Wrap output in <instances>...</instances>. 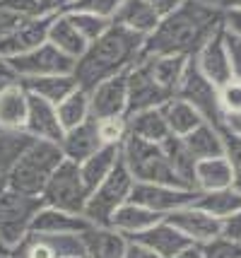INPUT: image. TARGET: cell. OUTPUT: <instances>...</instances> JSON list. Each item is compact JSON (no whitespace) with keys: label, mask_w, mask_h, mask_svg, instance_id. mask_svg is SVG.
<instances>
[{"label":"cell","mask_w":241,"mask_h":258,"mask_svg":"<svg viewBox=\"0 0 241 258\" xmlns=\"http://www.w3.org/2000/svg\"><path fill=\"white\" fill-rule=\"evenodd\" d=\"M222 24V10L205 0H184L145 36L142 56H195Z\"/></svg>","instance_id":"cell-1"},{"label":"cell","mask_w":241,"mask_h":258,"mask_svg":"<svg viewBox=\"0 0 241 258\" xmlns=\"http://www.w3.org/2000/svg\"><path fill=\"white\" fill-rule=\"evenodd\" d=\"M142 44H145V36L128 32L126 27L111 24L77 58V63H75L77 85L90 92L104 80L126 73L142 56Z\"/></svg>","instance_id":"cell-2"},{"label":"cell","mask_w":241,"mask_h":258,"mask_svg":"<svg viewBox=\"0 0 241 258\" xmlns=\"http://www.w3.org/2000/svg\"><path fill=\"white\" fill-rule=\"evenodd\" d=\"M63 152L58 143H48V140H36L24 150L20 159L15 162V167L10 169L8 176V186L27 196H36L41 198V193L46 188L51 174L56 171V167L63 162Z\"/></svg>","instance_id":"cell-3"},{"label":"cell","mask_w":241,"mask_h":258,"mask_svg":"<svg viewBox=\"0 0 241 258\" xmlns=\"http://www.w3.org/2000/svg\"><path fill=\"white\" fill-rule=\"evenodd\" d=\"M121 159L126 162L128 171L140 183H172L181 186L172 164L167 159V152L162 143H147L142 138L128 135L121 145ZM186 188V186H184Z\"/></svg>","instance_id":"cell-4"},{"label":"cell","mask_w":241,"mask_h":258,"mask_svg":"<svg viewBox=\"0 0 241 258\" xmlns=\"http://www.w3.org/2000/svg\"><path fill=\"white\" fill-rule=\"evenodd\" d=\"M135 186L133 174L128 171L126 162L118 159V164L111 169V174L90 193L87 205H85V217L99 227H111V217L114 213L130 198V191Z\"/></svg>","instance_id":"cell-5"},{"label":"cell","mask_w":241,"mask_h":258,"mask_svg":"<svg viewBox=\"0 0 241 258\" xmlns=\"http://www.w3.org/2000/svg\"><path fill=\"white\" fill-rule=\"evenodd\" d=\"M41 205H44L41 198L20 193L10 186L0 193V246L3 251H12L22 241L24 234L29 232L32 217Z\"/></svg>","instance_id":"cell-6"},{"label":"cell","mask_w":241,"mask_h":258,"mask_svg":"<svg viewBox=\"0 0 241 258\" xmlns=\"http://www.w3.org/2000/svg\"><path fill=\"white\" fill-rule=\"evenodd\" d=\"M90 191L82 181L80 174V164L63 159L56 167V171L51 174L46 188L41 193V201L44 205L58 208V210H68V213L82 215L85 213V205H87Z\"/></svg>","instance_id":"cell-7"},{"label":"cell","mask_w":241,"mask_h":258,"mask_svg":"<svg viewBox=\"0 0 241 258\" xmlns=\"http://www.w3.org/2000/svg\"><path fill=\"white\" fill-rule=\"evenodd\" d=\"M176 97L191 101L195 109L203 113V118L207 123L217 125V128L224 125V116L219 111V87L200 73V68L195 66L193 56L188 58V63H186L181 82L176 87Z\"/></svg>","instance_id":"cell-8"},{"label":"cell","mask_w":241,"mask_h":258,"mask_svg":"<svg viewBox=\"0 0 241 258\" xmlns=\"http://www.w3.org/2000/svg\"><path fill=\"white\" fill-rule=\"evenodd\" d=\"M17 80L24 78H44V75H65V73H75V58L65 56L60 48L44 41L32 51H27L22 56L8 58Z\"/></svg>","instance_id":"cell-9"},{"label":"cell","mask_w":241,"mask_h":258,"mask_svg":"<svg viewBox=\"0 0 241 258\" xmlns=\"http://www.w3.org/2000/svg\"><path fill=\"white\" fill-rule=\"evenodd\" d=\"M126 78H128V113L142 111V109H157L169 97H174L172 92L164 90L159 82L154 80L147 60L142 56L128 68Z\"/></svg>","instance_id":"cell-10"},{"label":"cell","mask_w":241,"mask_h":258,"mask_svg":"<svg viewBox=\"0 0 241 258\" xmlns=\"http://www.w3.org/2000/svg\"><path fill=\"white\" fill-rule=\"evenodd\" d=\"M198 198V191L195 188H184V186H172V183H140L135 181L133 191H130V198L128 201L140 203L149 210L164 215L174 213L184 205H191Z\"/></svg>","instance_id":"cell-11"},{"label":"cell","mask_w":241,"mask_h":258,"mask_svg":"<svg viewBox=\"0 0 241 258\" xmlns=\"http://www.w3.org/2000/svg\"><path fill=\"white\" fill-rule=\"evenodd\" d=\"M167 222H172L184 236H188L193 244H207L212 239L222 236V220L212 217L210 213H205L203 208H198L195 203L184 205L174 213L164 215Z\"/></svg>","instance_id":"cell-12"},{"label":"cell","mask_w":241,"mask_h":258,"mask_svg":"<svg viewBox=\"0 0 241 258\" xmlns=\"http://www.w3.org/2000/svg\"><path fill=\"white\" fill-rule=\"evenodd\" d=\"M195 66L200 68V73L207 80H212L217 87H222L224 82H229L231 75V63H229V53H227V46H224V27L219 24L215 32L205 39V44L195 51Z\"/></svg>","instance_id":"cell-13"},{"label":"cell","mask_w":241,"mask_h":258,"mask_svg":"<svg viewBox=\"0 0 241 258\" xmlns=\"http://www.w3.org/2000/svg\"><path fill=\"white\" fill-rule=\"evenodd\" d=\"M126 73L104 80V82H99L97 87L90 90L92 118L102 121V118H114V116H126L128 113V78H126Z\"/></svg>","instance_id":"cell-14"},{"label":"cell","mask_w":241,"mask_h":258,"mask_svg":"<svg viewBox=\"0 0 241 258\" xmlns=\"http://www.w3.org/2000/svg\"><path fill=\"white\" fill-rule=\"evenodd\" d=\"M53 15H29L15 32H10L5 39H0V56L15 58L32 51L36 46L48 41V27Z\"/></svg>","instance_id":"cell-15"},{"label":"cell","mask_w":241,"mask_h":258,"mask_svg":"<svg viewBox=\"0 0 241 258\" xmlns=\"http://www.w3.org/2000/svg\"><path fill=\"white\" fill-rule=\"evenodd\" d=\"M24 131L36 138V140H48V143H60L63 138V125L58 118L56 104L41 99L36 94H29V111H27V123Z\"/></svg>","instance_id":"cell-16"},{"label":"cell","mask_w":241,"mask_h":258,"mask_svg":"<svg viewBox=\"0 0 241 258\" xmlns=\"http://www.w3.org/2000/svg\"><path fill=\"white\" fill-rule=\"evenodd\" d=\"M60 152L63 157L75 162V164H82L87 157H92L94 152L102 147V138H99V125H97V118H87L82 121L80 125L75 128H68L63 138H60Z\"/></svg>","instance_id":"cell-17"},{"label":"cell","mask_w":241,"mask_h":258,"mask_svg":"<svg viewBox=\"0 0 241 258\" xmlns=\"http://www.w3.org/2000/svg\"><path fill=\"white\" fill-rule=\"evenodd\" d=\"M92 222L85 215H75L68 210H58L51 205H41L32 217V232H44V234H82L90 229Z\"/></svg>","instance_id":"cell-18"},{"label":"cell","mask_w":241,"mask_h":258,"mask_svg":"<svg viewBox=\"0 0 241 258\" xmlns=\"http://www.w3.org/2000/svg\"><path fill=\"white\" fill-rule=\"evenodd\" d=\"M29 92L20 80L0 87V131H24Z\"/></svg>","instance_id":"cell-19"},{"label":"cell","mask_w":241,"mask_h":258,"mask_svg":"<svg viewBox=\"0 0 241 258\" xmlns=\"http://www.w3.org/2000/svg\"><path fill=\"white\" fill-rule=\"evenodd\" d=\"M128 239H135L140 244L149 246L154 253H159L162 258H174L179 251H184L188 244H193L188 236H184L172 222H167L164 217H162L159 222H154L152 227H147L145 232L128 236Z\"/></svg>","instance_id":"cell-20"},{"label":"cell","mask_w":241,"mask_h":258,"mask_svg":"<svg viewBox=\"0 0 241 258\" xmlns=\"http://www.w3.org/2000/svg\"><path fill=\"white\" fill-rule=\"evenodd\" d=\"M82 241L87 248V258H123L128 236L116 232L114 227L92 225L82 232Z\"/></svg>","instance_id":"cell-21"},{"label":"cell","mask_w":241,"mask_h":258,"mask_svg":"<svg viewBox=\"0 0 241 258\" xmlns=\"http://www.w3.org/2000/svg\"><path fill=\"white\" fill-rule=\"evenodd\" d=\"M159 15L149 8L145 0H123L121 8L116 10L111 22L118 27H126L128 32H135L140 36H147L159 24Z\"/></svg>","instance_id":"cell-22"},{"label":"cell","mask_w":241,"mask_h":258,"mask_svg":"<svg viewBox=\"0 0 241 258\" xmlns=\"http://www.w3.org/2000/svg\"><path fill=\"white\" fill-rule=\"evenodd\" d=\"M20 82L27 87L29 94H36V97H41V99L56 104V106L80 87L75 73H65V75H44V78H24V80H20Z\"/></svg>","instance_id":"cell-23"},{"label":"cell","mask_w":241,"mask_h":258,"mask_svg":"<svg viewBox=\"0 0 241 258\" xmlns=\"http://www.w3.org/2000/svg\"><path fill=\"white\" fill-rule=\"evenodd\" d=\"M181 140H184L186 150L195 159H210V157H222L224 155V135H222V128L207 123V121H203L198 128H193L188 135H184Z\"/></svg>","instance_id":"cell-24"},{"label":"cell","mask_w":241,"mask_h":258,"mask_svg":"<svg viewBox=\"0 0 241 258\" xmlns=\"http://www.w3.org/2000/svg\"><path fill=\"white\" fill-rule=\"evenodd\" d=\"M159 109H162V113H164V121H167V125H169L172 135H176V138L188 135L193 128H198V125L205 121L203 113L198 111L191 101L181 99V97H176V94L169 97Z\"/></svg>","instance_id":"cell-25"},{"label":"cell","mask_w":241,"mask_h":258,"mask_svg":"<svg viewBox=\"0 0 241 258\" xmlns=\"http://www.w3.org/2000/svg\"><path fill=\"white\" fill-rule=\"evenodd\" d=\"M48 41L56 46V48H60L65 56L75 58V60H77V58L87 51V46H90L87 39L77 32V27L70 22V17L65 12H56V15H53L51 27H48Z\"/></svg>","instance_id":"cell-26"},{"label":"cell","mask_w":241,"mask_h":258,"mask_svg":"<svg viewBox=\"0 0 241 258\" xmlns=\"http://www.w3.org/2000/svg\"><path fill=\"white\" fill-rule=\"evenodd\" d=\"M229 186H234V174L224 155L195 162V191H219Z\"/></svg>","instance_id":"cell-27"},{"label":"cell","mask_w":241,"mask_h":258,"mask_svg":"<svg viewBox=\"0 0 241 258\" xmlns=\"http://www.w3.org/2000/svg\"><path fill=\"white\" fill-rule=\"evenodd\" d=\"M159 220H162L159 213L149 210V208L140 205V203L126 201L114 213V217H111V227H114L116 232H121V234L133 236V234L145 232L147 227H152L154 222H159Z\"/></svg>","instance_id":"cell-28"},{"label":"cell","mask_w":241,"mask_h":258,"mask_svg":"<svg viewBox=\"0 0 241 258\" xmlns=\"http://www.w3.org/2000/svg\"><path fill=\"white\" fill-rule=\"evenodd\" d=\"M126 118H128V135L142 138L147 143H164L172 135L159 106L157 109H142V111L128 113Z\"/></svg>","instance_id":"cell-29"},{"label":"cell","mask_w":241,"mask_h":258,"mask_svg":"<svg viewBox=\"0 0 241 258\" xmlns=\"http://www.w3.org/2000/svg\"><path fill=\"white\" fill-rule=\"evenodd\" d=\"M118 159H121V145H102L92 157H87L82 162L80 174L85 186H87V191L92 193L111 174V169L118 164Z\"/></svg>","instance_id":"cell-30"},{"label":"cell","mask_w":241,"mask_h":258,"mask_svg":"<svg viewBox=\"0 0 241 258\" xmlns=\"http://www.w3.org/2000/svg\"><path fill=\"white\" fill-rule=\"evenodd\" d=\"M162 147H164V152H167V159H169V164H172L179 183L186 186V188H195V162H198V159L186 150L184 140L176 138V135H169V138L162 143Z\"/></svg>","instance_id":"cell-31"},{"label":"cell","mask_w":241,"mask_h":258,"mask_svg":"<svg viewBox=\"0 0 241 258\" xmlns=\"http://www.w3.org/2000/svg\"><path fill=\"white\" fill-rule=\"evenodd\" d=\"M195 205L203 208V210L210 213L212 217L224 220V217L234 215L236 210H241V191L234 188V186H229V188H219V191H205V193L198 191Z\"/></svg>","instance_id":"cell-32"},{"label":"cell","mask_w":241,"mask_h":258,"mask_svg":"<svg viewBox=\"0 0 241 258\" xmlns=\"http://www.w3.org/2000/svg\"><path fill=\"white\" fill-rule=\"evenodd\" d=\"M142 58L147 60L154 80L159 82L164 90L176 94V87L181 82V75H184L186 63H188L191 56H142Z\"/></svg>","instance_id":"cell-33"},{"label":"cell","mask_w":241,"mask_h":258,"mask_svg":"<svg viewBox=\"0 0 241 258\" xmlns=\"http://www.w3.org/2000/svg\"><path fill=\"white\" fill-rule=\"evenodd\" d=\"M56 109H58V118H60L63 131L80 125L82 121H87V118L92 116V109H90V92L77 87L70 97H65V99L60 101Z\"/></svg>","instance_id":"cell-34"},{"label":"cell","mask_w":241,"mask_h":258,"mask_svg":"<svg viewBox=\"0 0 241 258\" xmlns=\"http://www.w3.org/2000/svg\"><path fill=\"white\" fill-rule=\"evenodd\" d=\"M65 15L70 17V22L77 27V32L87 39V44H92L94 39H99V36L114 24L109 17H102V15L85 12V10H65Z\"/></svg>","instance_id":"cell-35"},{"label":"cell","mask_w":241,"mask_h":258,"mask_svg":"<svg viewBox=\"0 0 241 258\" xmlns=\"http://www.w3.org/2000/svg\"><path fill=\"white\" fill-rule=\"evenodd\" d=\"M97 125H99L102 145H123V140L128 138V118L126 116L102 118V121H97Z\"/></svg>","instance_id":"cell-36"},{"label":"cell","mask_w":241,"mask_h":258,"mask_svg":"<svg viewBox=\"0 0 241 258\" xmlns=\"http://www.w3.org/2000/svg\"><path fill=\"white\" fill-rule=\"evenodd\" d=\"M222 135H224V157L234 174V188L241 191V135L229 133L227 128H222Z\"/></svg>","instance_id":"cell-37"},{"label":"cell","mask_w":241,"mask_h":258,"mask_svg":"<svg viewBox=\"0 0 241 258\" xmlns=\"http://www.w3.org/2000/svg\"><path fill=\"white\" fill-rule=\"evenodd\" d=\"M219 111L222 116H231V113L241 111V80L231 78L219 87Z\"/></svg>","instance_id":"cell-38"},{"label":"cell","mask_w":241,"mask_h":258,"mask_svg":"<svg viewBox=\"0 0 241 258\" xmlns=\"http://www.w3.org/2000/svg\"><path fill=\"white\" fill-rule=\"evenodd\" d=\"M123 0H72L68 5V10H85V12H94V15H102L114 20L116 10L121 8Z\"/></svg>","instance_id":"cell-39"},{"label":"cell","mask_w":241,"mask_h":258,"mask_svg":"<svg viewBox=\"0 0 241 258\" xmlns=\"http://www.w3.org/2000/svg\"><path fill=\"white\" fill-rule=\"evenodd\" d=\"M27 17L29 15H24V12L15 10V8H8V5L0 3V39H5L10 32H15Z\"/></svg>","instance_id":"cell-40"},{"label":"cell","mask_w":241,"mask_h":258,"mask_svg":"<svg viewBox=\"0 0 241 258\" xmlns=\"http://www.w3.org/2000/svg\"><path fill=\"white\" fill-rule=\"evenodd\" d=\"M222 27H224V24H222ZM224 46H227V53H229L231 75L236 80H241V39L236 34H231L229 29H224Z\"/></svg>","instance_id":"cell-41"},{"label":"cell","mask_w":241,"mask_h":258,"mask_svg":"<svg viewBox=\"0 0 241 258\" xmlns=\"http://www.w3.org/2000/svg\"><path fill=\"white\" fill-rule=\"evenodd\" d=\"M222 236L241 244V210H236L234 215L222 220Z\"/></svg>","instance_id":"cell-42"},{"label":"cell","mask_w":241,"mask_h":258,"mask_svg":"<svg viewBox=\"0 0 241 258\" xmlns=\"http://www.w3.org/2000/svg\"><path fill=\"white\" fill-rule=\"evenodd\" d=\"M0 3L24 12V15H46L44 12V0H0Z\"/></svg>","instance_id":"cell-43"},{"label":"cell","mask_w":241,"mask_h":258,"mask_svg":"<svg viewBox=\"0 0 241 258\" xmlns=\"http://www.w3.org/2000/svg\"><path fill=\"white\" fill-rule=\"evenodd\" d=\"M222 24H224V29H229L231 34H236L241 39V8L222 10Z\"/></svg>","instance_id":"cell-44"},{"label":"cell","mask_w":241,"mask_h":258,"mask_svg":"<svg viewBox=\"0 0 241 258\" xmlns=\"http://www.w3.org/2000/svg\"><path fill=\"white\" fill-rule=\"evenodd\" d=\"M123 258H162V256H159V253H154L149 246H145V244L135 241V239H128V246H126Z\"/></svg>","instance_id":"cell-45"},{"label":"cell","mask_w":241,"mask_h":258,"mask_svg":"<svg viewBox=\"0 0 241 258\" xmlns=\"http://www.w3.org/2000/svg\"><path fill=\"white\" fill-rule=\"evenodd\" d=\"M145 3H147L149 8L157 12L159 17H167V15L176 10V8H179L184 0H145Z\"/></svg>","instance_id":"cell-46"},{"label":"cell","mask_w":241,"mask_h":258,"mask_svg":"<svg viewBox=\"0 0 241 258\" xmlns=\"http://www.w3.org/2000/svg\"><path fill=\"white\" fill-rule=\"evenodd\" d=\"M15 80H17V75H15V70H12L10 60L0 56V87L8 85V82H15Z\"/></svg>","instance_id":"cell-47"},{"label":"cell","mask_w":241,"mask_h":258,"mask_svg":"<svg viewBox=\"0 0 241 258\" xmlns=\"http://www.w3.org/2000/svg\"><path fill=\"white\" fill-rule=\"evenodd\" d=\"M174 258H205V251H203V244H188L184 251H179Z\"/></svg>","instance_id":"cell-48"},{"label":"cell","mask_w":241,"mask_h":258,"mask_svg":"<svg viewBox=\"0 0 241 258\" xmlns=\"http://www.w3.org/2000/svg\"><path fill=\"white\" fill-rule=\"evenodd\" d=\"M222 128H227V131L234 135H241V111L231 113V116H224V125H222Z\"/></svg>","instance_id":"cell-49"},{"label":"cell","mask_w":241,"mask_h":258,"mask_svg":"<svg viewBox=\"0 0 241 258\" xmlns=\"http://www.w3.org/2000/svg\"><path fill=\"white\" fill-rule=\"evenodd\" d=\"M219 8H222V10H229V8H241V0H219Z\"/></svg>","instance_id":"cell-50"},{"label":"cell","mask_w":241,"mask_h":258,"mask_svg":"<svg viewBox=\"0 0 241 258\" xmlns=\"http://www.w3.org/2000/svg\"><path fill=\"white\" fill-rule=\"evenodd\" d=\"M205 3H210V5H215V8H219V0H205ZM222 10V8H219Z\"/></svg>","instance_id":"cell-51"},{"label":"cell","mask_w":241,"mask_h":258,"mask_svg":"<svg viewBox=\"0 0 241 258\" xmlns=\"http://www.w3.org/2000/svg\"><path fill=\"white\" fill-rule=\"evenodd\" d=\"M0 258H12L10 253H0Z\"/></svg>","instance_id":"cell-52"},{"label":"cell","mask_w":241,"mask_h":258,"mask_svg":"<svg viewBox=\"0 0 241 258\" xmlns=\"http://www.w3.org/2000/svg\"><path fill=\"white\" fill-rule=\"evenodd\" d=\"M68 258H87V256H68Z\"/></svg>","instance_id":"cell-53"}]
</instances>
